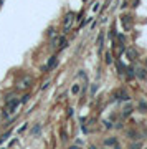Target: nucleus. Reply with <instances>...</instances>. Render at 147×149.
<instances>
[{
  "label": "nucleus",
  "instance_id": "18",
  "mask_svg": "<svg viewBox=\"0 0 147 149\" xmlns=\"http://www.w3.org/2000/svg\"><path fill=\"white\" fill-rule=\"evenodd\" d=\"M96 89H98V85H94V86H93V89H91V95H94V93H96Z\"/></svg>",
  "mask_w": 147,
  "mask_h": 149
},
{
  "label": "nucleus",
  "instance_id": "2",
  "mask_svg": "<svg viewBox=\"0 0 147 149\" xmlns=\"http://www.w3.org/2000/svg\"><path fill=\"white\" fill-rule=\"evenodd\" d=\"M74 22V14L73 12H69V14L65 15V20H63V27H65V32H68V28L73 25Z\"/></svg>",
  "mask_w": 147,
  "mask_h": 149
},
{
  "label": "nucleus",
  "instance_id": "7",
  "mask_svg": "<svg viewBox=\"0 0 147 149\" xmlns=\"http://www.w3.org/2000/svg\"><path fill=\"white\" fill-rule=\"evenodd\" d=\"M131 113H132V104H129V106H126V108L122 109V116H124V118H126V116H129Z\"/></svg>",
  "mask_w": 147,
  "mask_h": 149
},
{
  "label": "nucleus",
  "instance_id": "17",
  "mask_svg": "<svg viewBox=\"0 0 147 149\" xmlns=\"http://www.w3.org/2000/svg\"><path fill=\"white\" fill-rule=\"evenodd\" d=\"M98 10H99V3H96V5L93 7V12H98Z\"/></svg>",
  "mask_w": 147,
  "mask_h": 149
},
{
  "label": "nucleus",
  "instance_id": "9",
  "mask_svg": "<svg viewBox=\"0 0 147 149\" xmlns=\"http://www.w3.org/2000/svg\"><path fill=\"white\" fill-rule=\"evenodd\" d=\"M116 144V139L114 137H109V139H104V146H114Z\"/></svg>",
  "mask_w": 147,
  "mask_h": 149
},
{
  "label": "nucleus",
  "instance_id": "14",
  "mask_svg": "<svg viewBox=\"0 0 147 149\" xmlns=\"http://www.w3.org/2000/svg\"><path fill=\"white\" fill-rule=\"evenodd\" d=\"M137 76H139V78H144V76H146L144 70H137Z\"/></svg>",
  "mask_w": 147,
  "mask_h": 149
},
{
  "label": "nucleus",
  "instance_id": "12",
  "mask_svg": "<svg viewBox=\"0 0 147 149\" xmlns=\"http://www.w3.org/2000/svg\"><path fill=\"white\" fill-rule=\"evenodd\" d=\"M71 93H73V95H78V93H80V85H74L73 88H71Z\"/></svg>",
  "mask_w": 147,
  "mask_h": 149
},
{
  "label": "nucleus",
  "instance_id": "6",
  "mask_svg": "<svg viewBox=\"0 0 147 149\" xmlns=\"http://www.w3.org/2000/svg\"><path fill=\"white\" fill-rule=\"evenodd\" d=\"M104 61H106V65H113V61H114V58H113V55L107 51L106 55H104Z\"/></svg>",
  "mask_w": 147,
  "mask_h": 149
},
{
  "label": "nucleus",
  "instance_id": "1",
  "mask_svg": "<svg viewBox=\"0 0 147 149\" xmlns=\"http://www.w3.org/2000/svg\"><path fill=\"white\" fill-rule=\"evenodd\" d=\"M32 86V78L30 76H23L20 81L17 83V88L18 89H27V88H30Z\"/></svg>",
  "mask_w": 147,
  "mask_h": 149
},
{
  "label": "nucleus",
  "instance_id": "16",
  "mask_svg": "<svg viewBox=\"0 0 147 149\" xmlns=\"http://www.w3.org/2000/svg\"><path fill=\"white\" fill-rule=\"evenodd\" d=\"M28 100H30V95H25L23 98H22V101H20V103H27Z\"/></svg>",
  "mask_w": 147,
  "mask_h": 149
},
{
  "label": "nucleus",
  "instance_id": "3",
  "mask_svg": "<svg viewBox=\"0 0 147 149\" xmlns=\"http://www.w3.org/2000/svg\"><path fill=\"white\" fill-rule=\"evenodd\" d=\"M56 63H58V60H56V56H50V60H48L47 66L43 68V70H45V71H47V70H53V68L56 66Z\"/></svg>",
  "mask_w": 147,
  "mask_h": 149
},
{
  "label": "nucleus",
  "instance_id": "10",
  "mask_svg": "<svg viewBox=\"0 0 147 149\" xmlns=\"http://www.w3.org/2000/svg\"><path fill=\"white\" fill-rule=\"evenodd\" d=\"M48 37H50V38L58 37V35H56V30H55V28H50V30H48Z\"/></svg>",
  "mask_w": 147,
  "mask_h": 149
},
{
  "label": "nucleus",
  "instance_id": "11",
  "mask_svg": "<svg viewBox=\"0 0 147 149\" xmlns=\"http://www.w3.org/2000/svg\"><path fill=\"white\" fill-rule=\"evenodd\" d=\"M15 98H17V95H13V93H10V95H7V96H5V103L12 101V100H15Z\"/></svg>",
  "mask_w": 147,
  "mask_h": 149
},
{
  "label": "nucleus",
  "instance_id": "15",
  "mask_svg": "<svg viewBox=\"0 0 147 149\" xmlns=\"http://www.w3.org/2000/svg\"><path fill=\"white\" fill-rule=\"evenodd\" d=\"M127 55H129V58H132V60H134V56H136L134 50H127Z\"/></svg>",
  "mask_w": 147,
  "mask_h": 149
},
{
  "label": "nucleus",
  "instance_id": "4",
  "mask_svg": "<svg viewBox=\"0 0 147 149\" xmlns=\"http://www.w3.org/2000/svg\"><path fill=\"white\" fill-rule=\"evenodd\" d=\"M121 22H122V25H124L126 30H131V27H132V20H131V17H122Z\"/></svg>",
  "mask_w": 147,
  "mask_h": 149
},
{
  "label": "nucleus",
  "instance_id": "5",
  "mask_svg": "<svg viewBox=\"0 0 147 149\" xmlns=\"http://www.w3.org/2000/svg\"><path fill=\"white\" fill-rule=\"evenodd\" d=\"M68 45V41L65 37H58V50H63V48Z\"/></svg>",
  "mask_w": 147,
  "mask_h": 149
},
{
  "label": "nucleus",
  "instance_id": "8",
  "mask_svg": "<svg viewBox=\"0 0 147 149\" xmlns=\"http://www.w3.org/2000/svg\"><path fill=\"white\" fill-rule=\"evenodd\" d=\"M102 40H104V33L101 32V33H99V37H98V41H96L98 48H101V47H102Z\"/></svg>",
  "mask_w": 147,
  "mask_h": 149
},
{
  "label": "nucleus",
  "instance_id": "13",
  "mask_svg": "<svg viewBox=\"0 0 147 149\" xmlns=\"http://www.w3.org/2000/svg\"><path fill=\"white\" fill-rule=\"evenodd\" d=\"M40 129H41V126H40V124H36V126L32 129V134H38V133H40Z\"/></svg>",
  "mask_w": 147,
  "mask_h": 149
}]
</instances>
